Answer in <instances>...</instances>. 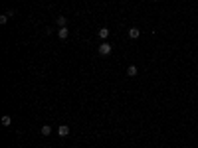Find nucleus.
Wrapping results in <instances>:
<instances>
[{"mask_svg":"<svg viewBox=\"0 0 198 148\" xmlns=\"http://www.w3.org/2000/svg\"><path fill=\"white\" fill-rule=\"evenodd\" d=\"M111 52H113L111 44H107V42L99 44V55H111Z\"/></svg>","mask_w":198,"mask_h":148,"instance_id":"f257e3e1","label":"nucleus"},{"mask_svg":"<svg viewBox=\"0 0 198 148\" xmlns=\"http://www.w3.org/2000/svg\"><path fill=\"white\" fill-rule=\"evenodd\" d=\"M67 134H69V126H67V124H59L58 126V136L64 138V136H67Z\"/></svg>","mask_w":198,"mask_h":148,"instance_id":"f03ea898","label":"nucleus"},{"mask_svg":"<svg viewBox=\"0 0 198 148\" xmlns=\"http://www.w3.org/2000/svg\"><path fill=\"white\" fill-rule=\"evenodd\" d=\"M58 36H59V40H66L69 36V30L67 28H58Z\"/></svg>","mask_w":198,"mask_h":148,"instance_id":"7ed1b4c3","label":"nucleus"},{"mask_svg":"<svg viewBox=\"0 0 198 148\" xmlns=\"http://www.w3.org/2000/svg\"><path fill=\"white\" fill-rule=\"evenodd\" d=\"M139 36H141V30H139V28H131V30H129V38L131 40H137Z\"/></svg>","mask_w":198,"mask_h":148,"instance_id":"20e7f679","label":"nucleus"},{"mask_svg":"<svg viewBox=\"0 0 198 148\" xmlns=\"http://www.w3.org/2000/svg\"><path fill=\"white\" fill-rule=\"evenodd\" d=\"M137 73H139L137 65H129V67H127V75H129V77H135Z\"/></svg>","mask_w":198,"mask_h":148,"instance_id":"39448f33","label":"nucleus"},{"mask_svg":"<svg viewBox=\"0 0 198 148\" xmlns=\"http://www.w3.org/2000/svg\"><path fill=\"white\" fill-rule=\"evenodd\" d=\"M40 132H42V136H50L52 134V126H50V124H44V126L40 129Z\"/></svg>","mask_w":198,"mask_h":148,"instance_id":"423d86ee","label":"nucleus"},{"mask_svg":"<svg viewBox=\"0 0 198 148\" xmlns=\"http://www.w3.org/2000/svg\"><path fill=\"white\" fill-rule=\"evenodd\" d=\"M97 34H99V38H101V40H107L111 32H109V28H101V30H99Z\"/></svg>","mask_w":198,"mask_h":148,"instance_id":"0eeeda50","label":"nucleus"},{"mask_svg":"<svg viewBox=\"0 0 198 148\" xmlns=\"http://www.w3.org/2000/svg\"><path fill=\"white\" fill-rule=\"evenodd\" d=\"M56 24H58L59 28H66V24H67V18H66V16H58V20H56Z\"/></svg>","mask_w":198,"mask_h":148,"instance_id":"6e6552de","label":"nucleus"},{"mask_svg":"<svg viewBox=\"0 0 198 148\" xmlns=\"http://www.w3.org/2000/svg\"><path fill=\"white\" fill-rule=\"evenodd\" d=\"M10 124H12V116L4 115V116H2V126H10Z\"/></svg>","mask_w":198,"mask_h":148,"instance_id":"1a4fd4ad","label":"nucleus"},{"mask_svg":"<svg viewBox=\"0 0 198 148\" xmlns=\"http://www.w3.org/2000/svg\"><path fill=\"white\" fill-rule=\"evenodd\" d=\"M8 22V16L6 14H2V16H0V24H2V26H4V24H6Z\"/></svg>","mask_w":198,"mask_h":148,"instance_id":"9d476101","label":"nucleus"},{"mask_svg":"<svg viewBox=\"0 0 198 148\" xmlns=\"http://www.w3.org/2000/svg\"><path fill=\"white\" fill-rule=\"evenodd\" d=\"M14 14H16V12H14V10H12V8H10V10H6V16H8V18H12V16H14Z\"/></svg>","mask_w":198,"mask_h":148,"instance_id":"9b49d317","label":"nucleus"}]
</instances>
